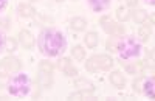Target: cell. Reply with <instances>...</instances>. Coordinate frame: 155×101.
Listing matches in <instances>:
<instances>
[{
	"label": "cell",
	"mask_w": 155,
	"mask_h": 101,
	"mask_svg": "<svg viewBox=\"0 0 155 101\" xmlns=\"http://www.w3.org/2000/svg\"><path fill=\"white\" fill-rule=\"evenodd\" d=\"M39 48L47 56H58L65 48V37L58 30H44L39 36Z\"/></svg>",
	"instance_id": "obj_1"
},
{
	"label": "cell",
	"mask_w": 155,
	"mask_h": 101,
	"mask_svg": "<svg viewBox=\"0 0 155 101\" xmlns=\"http://www.w3.org/2000/svg\"><path fill=\"white\" fill-rule=\"evenodd\" d=\"M8 92L9 95H14V96H25L28 95L30 92V78L27 75H14L9 81H8Z\"/></svg>",
	"instance_id": "obj_2"
},
{
	"label": "cell",
	"mask_w": 155,
	"mask_h": 101,
	"mask_svg": "<svg viewBox=\"0 0 155 101\" xmlns=\"http://www.w3.org/2000/svg\"><path fill=\"white\" fill-rule=\"evenodd\" d=\"M140 44L137 39H134V37H123V39H120L118 42V48H116V52L120 53V56L123 59H130V58H137L140 55Z\"/></svg>",
	"instance_id": "obj_3"
},
{
	"label": "cell",
	"mask_w": 155,
	"mask_h": 101,
	"mask_svg": "<svg viewBox=\"0 0 155 101\" xmlns=\"http://www.w3.org/2000/svg\"><path fill=\"white\" fill-rule=\"evenodd\" d=\"M112 66H113V59L110 56H107V55H95L87 61L85 69L88 72H96V70H109Z\"/></svg>",
	"instance_id": "obj_4"
},
{
	"label": "cell",
	"mask_w": 155,
	"mask_h": 101,
	"mask_svg": "<svg viewBox=\"0 0 155 101\" xmlns=\"http://www.w3.org/2000/svg\"><path fill=\"white\" fill-rule=\"evenodd\" d=\"M99 22H101L102 30L107 31V33H110V34H120V33L124 31V28L121 27V25L115 23V22L112 20V17H109V16H102Z\"/></svg>",
	"instance_id": "obj_5"
},
{
	"label": "cell",
	"mask_w": 155,
	"mask_h": 101,
	"mask_svg": "<svg viewBox=\"0 0 155 101\" xmlns=\"http://www.w3.org/2000/svg\"><path fill=\"white\" fill-rule=\"evenodd\" d=\"M19 41H20V44H22L25 48H31V47L34 45V37H33V34H31L30 31H27V30H22V31L19 33Z\"/></svg>",
	"instance_id": "obj_6"
},
{
	"label": "cell",
	"mask_w": 155,
	"mask_h": 101,
	"mask_svg": "<svg viewBox=\"0 0 155 101\" xmlns=\"http://www.w3.org/2000/svg\"><path fill=\"white\" fill-rule=\"evenodd\" d=\"M59 69L65 73V75H68V76H76V75H78V70L70 64V61H68L67 58H64V59L59 61Z\"/></svg>",
	"instance_id": "obj_7"
},
{
	"label": "cell",
	"mask_w": 155,
	"mask_h": 101,
	"mask_svg": "<svg viewBox=\"0 0 155 101\" xmlns=\"http://www.w3.org/2000/svg\"><path fill=\"white\" fill-rule=\"evenodd\" d=\"M143 90H144V93H146L149 98L155 99V78L144 79V84H143Z\"/></svg>",
	"instance_id": "obj_8"
},
{
	"label": "cell",
	"mask_w": 155,
	"mask_h": 101,
	"mask_svg": "<svg viewBox=\"0 0 155 101\" xmlns=\"http://www.w3.org/2000/svg\"><path fill=\"white\" fill-rule=\"evenodd\" d=\"M39 84L44 86V87H50L53 84V73L39 70Z\"/></svg>",
	"instance_id": "obj_9"
},
{
	"label": "cell",
	"mask_w": 155,
	"mask_h": 101,
	"mask_svg": "<svg viewBox=\"0 0 155 101\" xmlns=\"http://www.w3.org/2000/svg\"><path fill=\"white\" fill-rule=\"evenodd\" d=\"M2 62L5 64V67H6L9 72H17V70L20 69V62H19V59H16V58L8 56V58H5Z\"/></svg>",
	"instance_id": "obj_10"
},
{
	"label": "cell",
	"mask_w": 155,
	"mask_h": 101,
	"mask_svg": "<svg viewBox=\"0 0 155 101\" xmlns=\"http://www.w3.org/2000/svg\"><path fill=\"white\" fill-rule=\"evenodd\" d=\"M110 82H112L115 87L121 89V87H124V84H126V79H124V76H123L120 72H113V73L110 75Z\"/></svg>",
	"instance_id": "obj_11"
},
{
	"label": "cell",
	"mask_w": 155,
	"mask_h": 101,
	"mask_svg": "<svg viewBox=\"0 0 155 101\" xmlns=\"http://www.w3.org/2000/svg\"><path fill=\"white\" fill-rule=\"evenodd\" d=\"M109 2L110 0H88L90 6L93 8V11H102L109 6Z\"/></svg>",
	"instance_id": "obj_12"
},
{
	"label": "cell",
	"mask_w": 155,
	"mask_h": 101,
	"mask_svg": "<svg viewBox=\"0 0 155 101\" xmlns=\"http://www.w3.org/2000/svg\"><path fill=\"white\" fill-rule=\"evenodd\" d=\"M19 14L22 17H31V16H34V8L28 3H22V5H19Z\"/></svg>",
	"instance_id": "obj_13"
},
{
	"label": "cell",
	"mask_w": 155,
	"mask_h": 101,
	"mask_svg": "<svg viewBox=\"0 0 155 101\" xmlns=\"http://www.w3.org/2000/svg\"><path fill=\"white\" fill-rule=\"evenodd\" d=\"M150 33H152V27H150V25H141L140 30H138V36H140V39L143 42L149 39Z\"/></svg>",
	"instance_id": "obj_14"
},
{
	"label": "cell",
	"mask_w": 155,
	"mask_h": 101,
	"mask_svg": "<svg viewBox=\"0 0 155 101\" xmlns=\"http://www.w3.org/2000/svg\"><path fill=\"white\" fill-rule=\"evenodd\" d=\"M92 90H84V92H76L70 95V99H95V96L90 93Z\"/></svg>",
	"instance_id": "obj_15"
},
{
	"label": "cell",
	"mask_w": 155,
	"mask_h": 101,
	"mask_svg": "<svg viewBox=\"0 0 155 101\" xmlns=\"http://www.w3.org/2000/svg\"><path fill=\"white\" fill-rule=\"evenodd\" d=\"M85 25H87V22H85V19H82V17H74V19H71V28H73V30L82 31V30L85 28Z\"/></svg>",
	"instance_id": "obj_16"
},
{
	"label": "cell",
	"mask_w": 155,
	"mask_h": 101,
	"mask_svg": "<svg viewBox=\"0 0 155 101\" xmlns=\"http://www.w3.org/2000/svg\"><path fill=\"white\" fill-rule=\"evenodd\" d=\"M132 17H134V20H135L137 23H141V22L146 20L147 14H146L144 9H135V11L132 12Z\"/></svg>",
	"instance_id": "obj_17"
},
{
	"label": "cell",
	"mask_w": 155,
	"mask_h": 101,
	"mask_svg": "<svg viewBox=\"0 0 155 101\" xmlns=\"http://www.w3.org/2000/svg\"><path fill=\"white\" fill-rule=\"evenodd\" d=\"M85 44H87L90 48L96 47V44H98V34H96V33H87V34H85Z\"/></svg>",
	"instance_id": "obj_18"
},
{
	"label": "cell",
	"mask_w": 155,
	"mask_h": 101,
	"mask_svg": "<svg viewBox=\"0 0 155 101\" xmlns=\"http://www.w3.org/2000/svg\"><path fill=\"white\" fill-rule=\"evenodd\" d=\"M71 55H73L78 61H82L84 56H85V52H84V48H82L81 45H74L73 50H71Z\"/></svg>",
	"instance_id": "obj_19"
},
{
	"label": "cell",
	"mask_w": 155,
	"mask_h": 101,
	"mask_svg": "<svg viewBox=\"0 0 155 101\" xmlns=\"http://www.w3.org/2000/svg\"><path fill=\"white\" fill-rule=\"evenodd\" d=\"M74 84H76V87H81L82 90H93V89H95L93 84H90V82L85 81V79H78Z\"/></svg>",
	"instance_id": "obj_20"
},
{
	"label": "cell",
	"mask_w": 155,
	"mask_h": 101,
	"mask_svg": "<svg viewBox=\"0 0 155 101\" xmlns=\"http://www.w3.org/2000/svg\"><path fill=\"white\" fill-rule=\"evenodd\" d=\"M17 47V42L14 37H6V41H5V48H6V52H14Z\"/></svg>",
	"instance_id": "obj_21"
},
{
	"label": "cell",
	"mask_w": 155,
	"mask_h": 101,
	"mask_svg": "<svg viewBox=\"0 0 155 101\" xmlns=\"http://www.w3.org/2000/svg\"><path fill=\"white\" fill-rule=\"evenodd\" d=\"M118 42H120V37H116V36L110 37L109 42H107V50H110V52H115V50L118 48Z\"/></svg>",
	"instance_id": "obj_22"
},
{
	"label": "cell",
	"mask_w": 155,
	"mask_h": 101,
	"mask_svg": "<svg viewBox=\"0 0 155 101\" xmlns=\"http://www.w3.org/2000/svg\"><path fill=\"white\" fill-rule=\"evenodd\" d=\"M116 17H118V20H121V22H124V20H127L129 19V11L126 9V8H118V11H116Z\"/></svg>",
	"instance_id": "obj_23"
},
{
	"label": "cell",
	"mask_w": 155,
	"mask_h": 101,
	"mask_svg": "<svg viewBox=\"0 0 155 101\" xmlns=\"http://www.w3.org/2000/svg\"><path fill=\"white\" fill-rule=\"evenodd\" d=\"M39 70H44V72H50V73H53V64L48 61H42L41 62V66H39Z\"/></svg>",
	"instance_id": "obj_24"
},
{
	"label": "cell",
	"mask_w": 155,
	"mask_h": 101,
	"mask_svg": "<svg viewBox=\"0 0 155 101\" xmlns=\"http://www.w3.org/2000/svg\"><path fill=\"white\" fill-rule=\"evenodd\" d=\"M8 73H11L6 67H5V64L3 62H0V78H5V76H8Z\"/></svg>",
	"instance_id": "obj_25"
},
{
	"label": "cell",
	"mask_w": 155,
	"mask_h": 101,
	"mask_svg": "<svg viewBox=\"0 0 155 101\" xmlns=\"http://www.w3.org/2000/svg\"><path fill=\"white\" fill-rule=\"evenodd\" d=\"M144 84V78H140V79H135L134 82V87H135V92H140L141 90V86Z\"/></svg>",
	"instance_id": "obj_26"
},
{
	"label": "cell",
	"mask_w": 155,
	"mask_h": 101,
	"mask_svg": "<svg viewBox=\"0 0 155 101\" xmlns=\"http://www.w3.org/2000/svg\"><path fill=\"white\" fill-rule=\"evenodd\" d=\"M147 62L149 64H155V48L147 53Z\"/></svg>",
	"instance_id": "obj_27"
},
{
	"label": "cell",
	"mask_w": 155,
	"mask_h": 101,
	"mask_svg": "<svg viewBox=\"0 0 155 101\" xmlns=\"http://www.w3.org/2000/svg\"><path fill=\"white\" fill-rule=\"evenodd\" d=\"M5 41H6V37H5L2 33H0V50H2V48L5 47Z\"/></svg>",
	"instance_id": "obj_28"
},
{
	"label": "cell",
	"mask_w": 155,
	"mask_h": 101,
	"mask_svg": "<svg viewBox=\"0 0 155 101\" xmlns=\"http://www.w3.org/2000/svg\"><path fill=\"white\" fill-rule=\"evenodd\" d=\"M126 2H127V5H129V6H134V5H137L138 0H126Z\"/></svg>",
	"instance_id": "obj_29"
},
{
	"label": "cell",
	"mask_w": 155,
	"mask_h": 101,
	"mask_svg": "<svg viewBox=\"0 0 155 101\" xmlns=\"http://www.w3.org/2000/svg\"><path fill=\"white\" fill-rule=\"evenodd\" d=\"M5 96V89H3V86L0 84V98H3Z\"/></svg>",
	"instance_id": "obj_30"
},
{
	"label": "cell",
	"mask_w": 155,
	"mask_h": 101,
	"mask_svg": "<svg viewBox=\"0 0 155 101\" xmlns=\"http://www.w3.org/2000/svg\"><path fill=\"white\" fill-rule=\"evenodd\" d=\"M5 5H6V0H0V9H3Z\"/></svg>",
	"instance_id": "obj_31"
},
{
	"label": "cell",
	"mask_w": 155,
	"mask_h": 101,
	"mask_svg": "<svg viewBox=\"0 0 155 101\" xmlns=\"http://www.w3.org/2000/svg\"><path fill=\"white\" fill-rule=\"evenodd\" d=\"M150 23H153V25H155V12L150 16Z\"/></svg>",
	"instance_id": "obj_32"
},
{
	"label": "cell",
	"mask_w": 155,
	"mask_h": 101,
	"mask_svg": "<svg viewBox=\"0 0 155 101\" xmlns=\"http://www.w3.org/2000/svg\"><path fill=\"white\" fill-rule=\"evenodd\" d=\"M146 3H149V5H155V0H144Z\"/></svg>",
	"instance_id": "obj_33"
},
{
	"label": "cell",
	"mask_w": 155,
	"mask_h": 101,
	"mask_svg": "<svg viewBox=\"0 0 155 101\" xmlns=\"http://www.w3.org/2000/svg\"><path fill=\"white\" fill-rule=\"evenodd\" d=\"M56 2H62V0H56Z\"/></svg>",
	"instance_id": "obj_34"
}]
</instances>
